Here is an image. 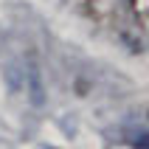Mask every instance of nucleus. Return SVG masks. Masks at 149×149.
<instances>
[{
	"label": "nucleus",
	"instance_id": "f257e3e1",
	"mask_svg": "<svg viewBox=\"0 0 149 149\" xmlns=\"http://www.w3.org/2000/svg\"><path fill=\"white\" fill-rule=\"evenodd\" d=\"M127 3H130V14L138 23V28L149 37V0H127Z\"/></svg>",
	"mask_w": 149,
	"mask_h": 149
}]
</instances>
